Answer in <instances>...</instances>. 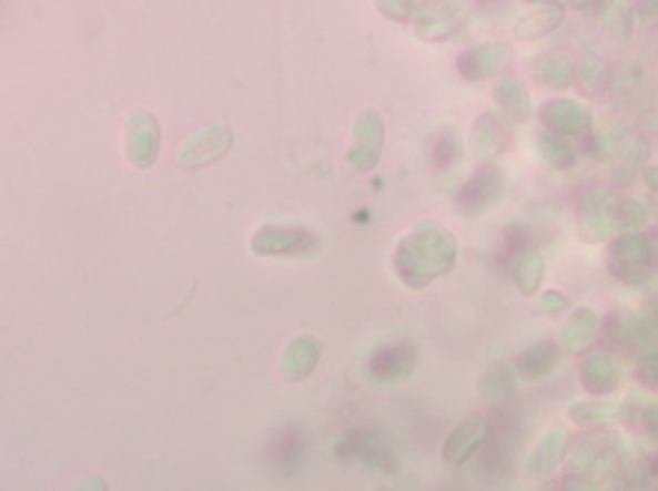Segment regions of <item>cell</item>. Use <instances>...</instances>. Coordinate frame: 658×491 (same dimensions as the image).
<instances>
[{"mask_svg": "<svg viewBox=\"0 0 658 491\" xmlns=\"http://www.w3.org/2000/svg\"><path fill=\"white\" fill-rule=\"evenodd\" d=\"M571 82H577V90L583 92V95L596 98V95H604V92L611 88V71H608V63L604 59L590 55V59L579 61L575 80Z\"/></svg>", "mask_w": 658, "mask_h": 491, "instance_id": "83f0119b", "label": "cell"}, {"mask_svg": "<svg viewBox=\"0 0 658 491\" xmlns=\"http://www.w3.org/2000/svg\"><path fill=\"white\" fill-rule=\"evenodd\" d=\"M598 326H600V318L593 308H579L571 313L569 321H566L561 329L564 352L571 355V358L583 355L587 347L593 345V339L598 337Z\"/></svg>", "mask_w": 658, "mask_h": 491, "instance_id": "ffe728a7", "label": "cell"}, {"mask_svg": "<svg viewBox=\"0 0 658 491\" xmlns=\"http://www.w3.org/2000/svg\"><path fill=\"white\" fill-rule=\"evenodd\" d=\"M642 171H646V182H648V187H650V190H656V166H646Z\"/></svg>", "mask_w": 658, "mask_h": 491, "instance_id": "f35d334b", "label": "cell"}, {"mask_svg": "<svg viewBox=\"0 0 658 491\" xmlns=\"http://www.w3.org/2000/svg\"><path fill=\"white\" fill-rule=\"evenodd\" d=\"M543 310H546L548 316H561V313L569 310V300H566L561 291L548 289L546 295H543Z\"/></svg>", "mask_w": 658, "mask_h": 491, "instance_id": "e575fe53", "label": "cell"}, {"mask_svg": "<svg viewBox=\"0 0 658 491\" xmlns=\"http://www.w3.org/2000/svg\"><path fill=\"white\" fill-rule=\"evenodd\" d=\"M646 221H648V211L640 201H632V197H627V201H619V229H621V234H625V232H640Z\"/></svg>", "mask_w": 658, "mask_h": 491, "instance_id": "d6a6232c", "label": "cell"}, {"mask_svg": "<svg viewBox=\"0 0 658 491\" xmlns=\"http://www.w3.org/2000/svg\"><path fill=\"white\" fill-rule=\"evenodd\" d=\"M458 260V239L448 226L437 221H422L403 234L395 245L393 268L398 279L412 289H427L429 284L448 276Z\"/></svg>", "mask_w": 658, "mask_h": 491, "instance_id": "6da1fadb", "label": "cell"}, {"mask_svg": "<svg viewBox=\"0 0 658 491\" xmlns=\"http://www.w3.org/2000/svg\"><path fill=\"white\" fill-rule=\"evenodd\" d=\"M625 416H627V405L621 402H577L569 408V421H575L577 426H585V429L619 421V418Z\"/></svg>", "mask_w": 658, "mask_h": 491, "instance_id": "4316f807", "label": "cell"}, {"mask_svg": "<svg viewBox=\"0 0 658 491\" xmlns=\"http://www.w3.org/2000/svg\"><path fill=\"white\" fill-rule=\"evenodd\" d=\"M627 137H629V132L621 124L608 126V130L600 132L598 137H596V142H593V153H596V158H600V161L611 158V155L619 151V145Z\"/></svg>", "mask_w": 658, "mask_h": 491, "instance_id": "1f68e13d", "label": "cell"}, {"mask_svg": "<svg viewBox=\"0 0 658 491\" xmlns=\"http://www.w3.org/2000/svg\"><path fill=\"white\" fill-rule=\"evenodd\" d=\"M504 195V171L495 163H485L456 192V208L462 216H483Z\"/></svg>", "mask_w": 658, "mask_h": 491, "instance_id": "52a82bcc", "label": "cell"}, {"mask_svg": "<svg viewBox=\"0 0 658 491\" xmlns=\"http://www.w3.org/2000/svg\"><path fill=\"white\" fill-rule=\"evenodd\" d=\"M533 76L543 84V88L564 90L569 88L571 80H575V63H571L569 55L558 51L540 53L535 55L533 61Z\"/></svg>", "mask_w": 658, "mask_h": 491, "instance_id": "d4e9b609", "label": "cell"}, {"mask_svg": "<svg viewBox=\"0 0 658 491\" xmlns=\"http://www.w3.org/2000/svg\"><path fill=\"white\" fill-rule=\"evenodd\" d=\"M477 391L483 400H490V402L512 400L516 395V379L512 368L504 366V362H495V366H490L483 376H479Z\"/></svg>", "mask_w": 658, "mask_h": 491, "instance_id": "484cf974", "label": "cell"}, {"mask_svg": "<svg viewBox=\"0 0 658 491\" xmlns=\"http://www.w3.org/2000/svg\"><path fill=\"white\" fill-rule=\"evenodd\" d=\"M514 59V45L504 40H493V42H477V45L464 48L458 53L456 67L458 74L469 82H485L493 80L495 74H500L508 63Z\"/></svg>", "mask_w": 658, "mask_h": 491, "instance_id": "9c48e42d", "label": "cell"}, {"mask_svg": "<svg viewBox=\"0 0 658 491\" xmlns=\"http://www.w3.org/2000/svg\"><path fill=\"white\" fill-rule=\"evenodd\" d=\"M579 232L585 242H611L619 229V201L608 190H590L579 201Z\"/></svg>", "mask_w": 658, "mask_h": 491, "instance_id": "5b68a950", "label": "cell"}, {"mask_svg": "<svg viewBox=\"0 0 658 491\" xmlns=\"http://www.w3.org/2000/svg\"><path fill=\"white\" fill-rule=\"evenodd\" d=\"M335 458L343 462H361L382 475H398L401 460L393 447L372 429H351L345 431L335 444Z\"/></svg>", "mask_w": 658, "mask_h": 491, "instance_id": "277c9868", "label": "cell"}, {"mask_svg": "<svg viewBox=\"0 0 658 491\" xmlns=\"http://www.w3.org/2000/svg\"><path fill=\"white\" fill-rule=\"evenodd\" d=\"M535 142H537V153H540V158L546 161L548 166L569 168L571 163H575V151H571L569 137H561V134L543 130L535 134Z\"/></svg>", "mask_w": 658, "mask_h": 491, "instance_id": "f546056e", "label": "cell"}, {"mask_svg": "<svg viewBox=\"0 0 658 491\" xmlns=\"http://www.w3.org/2000/svg\"><path fill=\"white\" fill-rule=\"evenodd\" d=\"M579 379H583V387L590 391V395H611L617 391L621 383V368L619 362L608 355H593L587 358L583 366H579Z\"/></svg>", "mask_w": 658, "mask_h": 491, "instance_id": "44dd1931", "label": "cell"}, {"mask_svg": "<svg viewBox=\"0 0 658 491\" xmlns=\"http://www.w3.org/2000/svg\"><path fill=\"white\" fill-rule=\"evenodd\" d=\"M658 324L656 316L648 310L625 313V316H614L608 321V339L625 352H648L656 350Z\"/></svg>", "mask_w": 658, "mask_h": 491, "instance_id": "8fae6325", "label": "cell"}, {"mask_svg": "<svg viewBox=\"0 0 658 491\" xmlns=\"http://www.w3.org/2000/svg\"><path fill=\"white\" fill-rule=\"evenodd\" d=\"M564 24L561 3H543L516 21V38L519 40H543Z\"/></svg>", "mask_w": 658, "mask_h": 491, "instance_id": "cb8c5ba5", "label": "cell"}, {"mask_svg": "<svg viewBox=\"0 0 658 491\" xmlns=\"http://www.w3.org/2000/svg\"><path fill=\"white\" fill-rule=\"evenodd\" d=\"M558 360H561V347H558L556 341L543 339L537 341V345L527 347L525 352H519V358H516V371H519L522 379L533 383L546 381L548 376L556 371Z\"/></svg>", "mask_w": 658, "mask_h": 491, "instance_id": "d6986e66", "label": "cell"}, {"mask_svg": "<svg viewBox=\"0 0 658 491\" xmlns=\"http://www.w3.org/2000/svg\"><path fill=\"white\" fill-rule=\"evenodd\" d=\"M493 98L516 124H525L533 116V95H529L527 84L519 76H504V80L495 82Z\"/></svg>", "mask_w": 658, "mask_h": 491, "instance_id": "603a6c76", "label": "cell"}, {"mask_svg": "<svg viewBox=\"0 0 658 491\" xmlns=\"http://www.w3.org/2000/svg\"><path fill=\"white\" fill-rule=\"evenodd\" d=\"M161 153V124L153 113L138 111L126 119V158L134 168L155 166Z\"/></svg>", "mask_w": 658, "mask_h": 491, "instance_id": "30bf717a", "label": "cell"}, {"mask_svg": "<svg viewBox=\"0 0 658 491\" xmlns=\"http://www.w3.org/2000/svg\"><path fill=\"white\" fill-rule=\"evenodd\" d=\"M508 274L522 295L533 297L543 287V276H546V260L543 253L535 245L519 242L512 253H508Z\"/></svg>", "mask_w": 658, "mask_h": 491, "instance_id": "2e32d148", "label": "cell"}, {"mask_svg": "<svg viewBox=\"0 0 658 491\" xmlns=\"http://www.w3.org/2000/svg\"><path fill=\"white\" fill-rule=\"evenodd\" d=\"M490 437V421L485 416H469L445 437L443 462H448V466H464V462L472 460L474 452L483 450Z\"/></svg>", "mask_w": 658, "mask_h": 491, "instance_id": "4fadbf2b", "label": "cell"}, {"mask_svg": "<svg viewBox=\"0 0 658 491\" xmlns=\"http://www.w3.org/2000/svg\"><path fill=\"white\" fill-rule=\"evenodd\" d=\"M506 142H508V132H506L504 119L495 116V113H483V116H477L469 134V147L477 158H485V161L495 158V155L506 151Z\"/></svg>", "mask_w": 658, "mask_h": 491, "instance_id": "ac0fdd59", "label": "cell"}, {"mask_svg": "<svg viewBox=\"0 0 658 491\" xmlns=\"http://www.w3.org/2000/svg\"><path fill=\"white\" fill-rule=\"evenodd\" d=\"M656 242L642 232L617 234L611 242V274L629 287H642L654 279Z\"/></svg>", "mask_w": 658, "mask_h": 491, "instance_id": "7a4b0ae2", "label": "cell"}, {"mask_svg": "<svg viewBox=\"0 0 658 491\" xmlns=\"http://www.w3.org/2000/svg\"><path fill=\"white\" fill-rule=\"evenodd\" d=\"M635 13H638L642 27H654L656 17H658V0H638V6H635Z\"/></svg>", "mask_w": 658, "mask_h": 491, "instance_id": "d590c367", "label": "cell"}, {"mask_svg": "<svg viewBox=\"0 0 658 491\" xmlns=\"http://www.w3.org/2000/svg\"><path fill=\"white\" fill-rule=\"evenodd\" d=\"M606 3L608 0H569L571 9L585 13V17H598V13L606 9Z\"/></svg>", "mask_w": 658, "mask_h": 491, "instance_id": "8d00e7d4", "label": "cell"}, {"mask_svg": "<svg viewBox=\"0 0 658 491\" xmlns=\"http://www.w3.org/2000/svg\"><path fill=\"white\" fill-rule=\"evenodd\" d=\"M322 355H324V341L320 337H311V334H303V337L293 339L285 347L280 371L287 381H303L316 371V366L322 362Z\"/></svg>", "mask_w": 658, "mask_h": 491, "instance_id": "e0dca14e", "label": "cell"}, {"mask_svg": "<svg viewBox=\"0 0 658 491\" xmlns=\"http://www.w3.org/2000/svg\"><path fill=\"white\" fill-rule=\"evenodd\" d=\"M540 119L548 132L561 134V137H577V134H585L593 126L590 109L579 101H571V98H556V101H548L543 105Z\"/></svg>", "mask_w": 658, "mask_h": 491, "instance_id": "9a60e30c", "label": "cell"}, {"mask_svg": "<svg viewBox=\"0 0 658 491\" xmlns=\"http://www.w3.org/2000/svg\"><path fill=\"white\" fill-rule=\"evenodd\" d=\"M648 161V142L642 137H629L621 142L619 151L614 153L611 161V182L619 184V187H627V184L635 182V176L646 168Z\"/></svg>", "mask_w": 658, "mask_h": 491, "instance_id": "7402d4cb", "label": "cell"}, {"mask_svg": "<svg viewBox=\"0 0 658 491\" xmlns=\"http://www.w3.org/2000/svg\"><path fill=\"white\" fill-rule=\"evenodd\" d=\"M385 151V119L377 111H361L353 121L348 166L358 174H370L379 166Z\"/></svg>", "mask_w": 658, "mask_h": 491, "instance_id": "8992f818", "label": "cell"}, {"mask_svg": "<svg viewBox=\"0 0 658 491\" xmlns=\"http://www.w3.org/2000/svg\"><path fill=\"white\" fill-rule=\"evenodd\" d=\"M462 24H464V11H453V13H445V17L416 21L414 32H416V38L424 42H437V40L451 38V34L456 32Z\"/></svg>", "mask_w": 658, "mask_h": 491, "instance_id": "4dcf8cb0", "label": "cell"}, {"mask_svg": "<svg viewBox=\"0 0 658 491\" xmlns=\"http://www.w3.org/2000/svg\"><path fill=\"white\" fill-rule=\"evenodd\" d=\"M635 374H638V379L646 383V387H656V374H658V358H656V350H648L640 355L638 360V368H635Z\"/></svg>", "mask_w": 658, "mask_h": 491, "instance_id": "836d02e7", "label": "cell"}, {"mask_svg": "<svg viewBox=\"0 0 658 491\" xmlns=\"http://www.w3.org/2000/svg\"><path fill=\"white\" fill-rule=\"evenodd\" d=\"M571 433L566 426H554L537 439V444L533 447L527 458V471L535 481H546L556 473V468L561 466L566 458V450H569Z\"/></svg>", "mask_w": 658, "mask_h": 491, "instance_id": "5bb4252c", "label": "cell"}, {"mask_svg": "<svg viewBox=\"0 0 658 491\" xmlns=\"http://www.w3.org/2000/svg\"><path fill=\"white\" fill-rule=\"evenodd\" d=\"M638 421H640L642 429H646L648 437H654V439H656V405H654V402H646V405H642Z\"/></svg>", "mask_w": 658, "mask_h": 491, "instance_id": "74e56055", "label": "cell"}, {"mask_svg": "<svg viewBox=\"0 0 658 491\" xmlns=\"http://www.w3.org/2000/svg\"><path fill=\"white\" fill-rule=\"evenodd\" d=\"M374 383L391 387V383L408 381L416 371V347L408 341H395V345L379 347L366 366Z\"/></svg>", "mask_w": 658, "mask_h": 491, "instance_id": "7c38bea8", "label": "cell"}, {"mask_svg": "<svg viewBox=\"0 0 658 491\" xmlns=\"http://www.w3.org/2000/svg\"><path fill=\"white\" fill-rule=\"evenodd\" d=\"M604 13L606 34L617 42H629L635 32V11L629 0H608Z\"/></svg>", "mask_w": 658, "mask_h": 491, "instance_id": "f1b7e54d", "label": "cell"}, {"mask_svg": "<svg viewBox=\"0 0 658 491\" xmlns=\"http://www.w3.org/2000/svg\"><path fill=\"white\" fill-rule=\"evenodd\" d=\"M235 145V134H232L230 126L224 124H211L203 126L201 132H195L193 137L182 142L180 153H176V163L185 171H198L206 168L211 163L222 161L226 153Z\"/></svg>", "mask_w": 658, "mask_h": 491, "instance_id": "ba28073f", "label": "cell"}, {"mask_svg": "<svg viewBox=\"0 0 658 491\" xmlns=\"http://www.w3.org/2000/svg\"><path fill=\"white\" fill-rule=\"evenodd\" d=\"M251 250L261 258H314L322 250V242L303 226L264 224L253 234Z\"/></svg>", "mask_w": 658, "mask_h": 491, "instance_id": "3957f363", "label": "cell"}]
</instances>
